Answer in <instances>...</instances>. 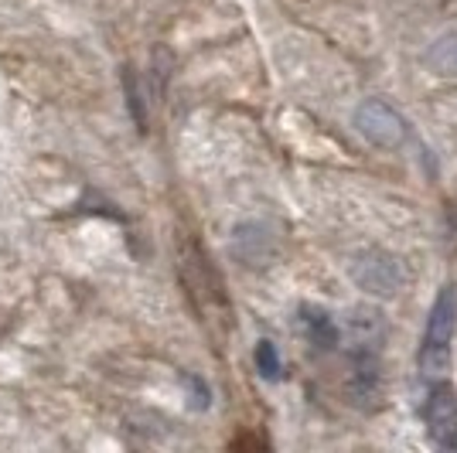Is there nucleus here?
I'll use <instances>...</instances> for the list:
<instances>
[{"label":"nucleus","instance_id":"6","mask_svg":"<svg viewBox=\"0 0 457 453\" xmlns=\"http://www.w3.org/2000/svg\"><path fill=\"white\" fill-rule=\"evenodd\" d=\"M423 65L444 78H457V31H444L423 52Z\"/></svg>","mask_w":457,"mask_h":453},{"label":"nucleus","instance_id":"2","mask_svg":"<svg viewBox=\"0 0 457 453\" xmlns=\"http://www.w3.org/2000/svg\"><path fill=\"white\" fill-rule=\"evenodd\" d=\"M348 276H352V284L359 286L362 293L386 301V297L400 293L403 266H400V259H396L393 252H386V249H362V252H355V256L348 259Z\"/></svg>","mask_w":457,"mask_h":453},{"label":"nucleus","instance_id":"4","mask_svg":"<svg viewBox=\"0 0 457 453\" xmlns=\"http://www.w3.org/2000/svg\"><path fill=\"white\" fill-rule=\"evenodd\" d=\"M423 416H427V430L434 436V443L444 450H457V396L447 382L430 385Z\"/></svg>","mask_w":457,"mask_h":453},{"label":"nucleus","instance_id":"7","mask_svg":"<svg viewBox=\"0 0 457 453\" xmlns=\"http://www.w3.org/2000/svg\"><path fill=\"white\" fill-rule=\"evenodd\" d=\"M301 324H304L307 338L318 348H335L338 344V324L331 321V314L321 307H301Z\"/></svg>","mask_w":457,"mask_h":453},{"label":"nucleus","instance_id":"5","mask_svg":"<svg viewBox=\"0 0 457 453\" xmlns=\"http://www.w3.org/2000/svg\"><path fill=\"white\" fill-rule=\"evenodd\" d=\"M232 252L246 266H267L277 256V235L263 222H246L232 235Z\"/></svg>","mask_w":457,"mask_h":453},{"label":"nucleus","instance_id":"1","mask_svg":"<svg viewBox=\"0 0 457 453\" xmlns=\"http://www.w3.org/2000/svg\"><path fill=\"white\" fill-rule=\"evenodd\" d=\"M454 327H457V290L454 286H444L437 293V301H434V307H430L423 344H420V355H417L420 372L427 378H437L447 372Z\"/></svg>","mask_w":457,"mask_h":453},{"label":"nucleus","instance_id":"9","mask_svg":"<svg viewBox=\"0 0 457 453\" xmlns=\"http://www.w3.org/2000/svg\"><path fill=\"white\" fill-rule=\"evenodd\" d=\"M127 95H130V110H134V119H137V127L144 130V106H140V93H137V86H134V76L127 72Z\"/></svg>","mask_w":457,"mask_h":453},{"label":"nucleus","instance_id":"8","mask_svg":"<svg viewBox=\"0 0 457 453\" xmlns=\"http://www.w3.org/2000/svg\"><path fill=\"white\" fill-rule=\"evenodd\" d=\"M253 361H256V372L263 378H280V372H284V361H280V355H277V348H273V341H260L256 344V351H253Z\"/></svg>","mask_w":457,"mask_h":453},{"label":"nucleus","instance_id":"3","mask_svg":"<svg viewBox=\"0 0 457 453\" xmlns=\"http://www.w3.org/2000/svg\"><path fill=\"white\" fill-rule=\"evenodd\" d=\"M352 127L382 151H396L410 136V123L403 119V113L393 110L389 103H382V99H362L352 110Z\"/></svg>","mask_w":457,"mask_h":453}]
</instances>
